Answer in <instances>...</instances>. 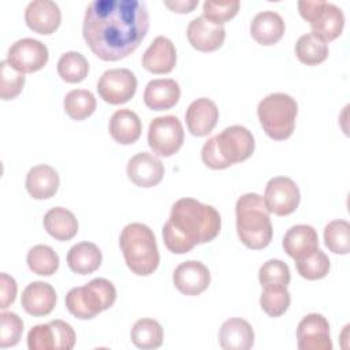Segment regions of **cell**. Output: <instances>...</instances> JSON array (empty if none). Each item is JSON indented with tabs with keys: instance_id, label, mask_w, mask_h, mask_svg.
I'll return each instance as SVG.
<instances>
[{
	"instance_id": "484cf974",
	"label": "cell",
	"mask_w": 350,
	"mask_h": 350,
	"mask_svg": "<svg viewBox=\"0 0 350 350\" xmlns=\"http://www.w3.org/2000/svg\"><path fill=\"white\" fill-rule=\"evenodd\" d=\"M142 131V124L138 115L129 109H118L112 113L109 119V134L111 137L122 145L134 144Z\"/></svg>"
},
{
	"instance_id": "74e56055",
	"label": "cell",
	"mask_w": 350,
	"mask_h": 350,
	"mask_svg": "<svg viewBox=\"0 0 350 350\" xmlns=\"http://www.w3.org/2000/svg\"><path fill=\"white\" fill-rule=\"evenodd\" d=\"M290 268L288 265L278 258L265 261L258 269V280L262 287L283 286L287 287L290 283Z\"/></svg>"
},
{
	"instance_id": "7a4b0ae2",
	"label": "cell",
	"mask_w": 350,
	"mask_h": 350,
	"mask_svg": "<svg viewBox=\"0 0 350 350\" xmlns=\"http://www.w3.org/2000/svg\"><path fill=\"white\" fill-rule=\"evenodd\" d=\"M220 227V213L212 205L185 197L174 202L163 227V241L170 252L183 254L196 245L215 239Z\"/></svg>"
},
{
	"instance_id": "277c9868",
	"label": "cell",
	"mask_w": 350,
	"mask_h": 350,
	"mask_svg": "<svg viewBox=\"0 0 350 350\" xmlns=\"http://www.w3.org/2000/svg\"><path fill=\"white\" fill-rule=\"evenodd\" d=\"M235 213L237 232L245 246L258 250L269 245L273 230L269 211L260 194H242L235 204Z\"/></svg>"
},
{
	"instance_id": "83f0119b",
	"label": "cell",
	"mask_w": 350,
	"mask_h": 350,
	"mask_svg": "<svg viewBox=\"0 0 350 350\" xmlns=\"http://www.w3.org/2000/svg\"><path fill=\"white\" fill-rule=\"evenodd\" d=\"M282 245L290 257L297 258L319 247V235L312 226L297 224L287 230Z\"/></svg>"
},
{
	"instance_id": "4fadbf2b",
	"label": "cell",
	"mask_w": 350,
	"mask_h": 350,
	"mask_svg": "<svg viewBox=\"0 0 350 350\" xmlns=\"http://www.w3.org/2000/svg\"><path fill=\"white\" fill-rule=\"evenodd\" d=\"M7 62L22 74L34 72L46 64L48 48L36 38H21L8 48Z\"/></svg>"
},
{
	"instance_id": "e0dca14e",
	"label": "cell",
	"mask_w": 350,
	"mask_h": 350,
	"mask_svg": "<svg viewBox=\"0 0 350 350\" xmlns=\"http://www.w3.org/2000/svg\"><path fill=\"white\" fill-rule=\"evenodd\" d=\"M163 175L164 165L152 153H137L127 163V176L134 185L139 187H153L159 185L163 179Z\"/></svg>"
},
{
	"instance_id": "7bdbcfd3",
	"label": "cell",
	"mask_w": 350,
	"mask_h": 350,
	"mask_svg": "<svg viewBox=\"0 0 350 350\" xmlns=\"http://www.w3.org/2000/svg\"><path fill=\"white\" fill-rule=\"evenodd\" d=\"M198 0H172V1H164V5L175 12H190L194 7H197Z\"/></svg>"
},
{
	"instance_id": "f1b7e54d",
	"label": "cell",
	"mask_w": 350,
	"mask_h": 350,
	"mask_svg": "<svg viewBox=\"0 0 350 350\" xmlns=\"http://www.w3.org/2000/svg\"><path fill=\"white\" fill-rule=\"evenodd\" d=\"M44 227L55 239L68 241L78 232V220L71 211L63 206H55L45 213Z\"/></svg>"
},
{
	"instance_id": "f35d334b",
	"label": "cell",
	"mask_w": 350,
	"mask_h": 350,
	"mask_svg": "<svg viewBox=\"0 0 350 350\" xmlns=\"http://www.w3.org/2000/svg\"><path fill=\"white\" fill-rule=\"evenodd\" d=\"M0 97L3 100L15 98L25 85V74L15 70L7 59L0 62Z\"/></svg>"
},
{
	"instance_id": "4316f807",
	"label": "cell",
	"mask_w": 350,
	"mask_h": 350,
	"mask_svg": "<svg viewBox=\"0 0 350 350\" xmlns=\"http://www.w3.org/2000/svg\"><path fill=\"white\" fill-rule=\"evenodd\" d=\"M103 261L101 250L93 242H79L67 253V264L70 269L79 275H89L94 272Z\"/></svg>"
},
{
	"instance_id": "7402d4cb",
	"label": "cell",
	"mask_w": 350,
	"mask_h": 350,
	"mask_svg": "<svg viewBox=\"0 0 350 350\" xmlns=\"http://www.w3.org/2000/svg\"><path fill=\"white\" fill-rule=\"evenodd\" d=\"M180 97V88L175 79L163 78L148 82L144 92V101L153 111L172 108Z\"/></svg>"
},
{
	"instance_id": "2e32d148",
	"label": "cell",
	"mask_w": 350,
	"mask_h": 350,
	"mask_svg": "<svg viewBox=\"0 0 350 350\" xmlns=\"http://www.w3.org/2000/svg\"><path fill=\"white\" fill-rule=\"evenodd\" d=\"M186 34L189 42L197 51L213 52L223 45L226 38V29L223 25L213 23L201 15L190 21Z\"/></svg>"
},
{
	"instance_id": "8992f818",
	"label": "cell",
	"mask_w": 350,
	"mask_h": 350,
	"mask_svg": "<svg viewBox=\"0 0 350 350\" xmlns=\"http://www.w3.org/2000/svg\"><path fill=\"white\" fill-rule=\"evenodd\" d=\"M115 299L116 288L113 283L104 278H96L85 286L71 288L66 295V306L77 319L89 320L111 308Z\"/></svg>"
},
{
	"instance_id": "9a60e30c",
	"label": "cell",
	"mask_w": 350,
	"mask_h": 350,
	"mask_svg": "<svg viewBox=\"0 0 350 350\" xmlns=\"http://www.w3.org/2000/svg\"><path fill=\"white\" fill-rule=\"evenodd\" d=\"M174 286L185 295H198L211 283V273L206 265L200 261L189 260L180 262L172 273Z\"/></svg>"
},
{
	"instance_id": "30bf717a",
	"label": "cell",
	"mask_w": 350,
	"mask_h": 350,
	"mask_svg": "<svg viewBox=\"0 0 350 350\" xmlns=\"http://www.w3.org/2000/svg\"><path fill=\"white\" fill-rule=\"evenodd\" d=\"M75 345L72 327L63 320L34 325L27 334L30 350H71Z\"/></svg>"
},
{
	"instance_id": "60d3db41",
	"label": "cell",
	"mask_w": 350,
	"mask_h": 350,
	"mask_svg": "<svg viewBox=\"0 0 350 350\" xmlns=\"http://www.w3.org/2000/svg\"><path fill=\"white\" fill-rule=\"evenodd\" d=\"M204 16L213 23L223 25L232 16L239 10V1L238 0H230V1H213V0H206L204 1Z\"/></svg>"
},
{
	"instance_id": "8fae6325",
	"label": "cell",
	"mask_w": 350,
	"mask_h": 350,
	"mask_svg": "<svg viewBox=\"0 0 350 350\" xmlns=\"http://www.w3.org/2000/svg\"><path fill=\"white\" fill-rule=\"evenodd\" d=\"M262 198L269 213L287 216L298 208L301 193L291 178L275 176L268 180Z\"/></svg>"
},
{
	"instance_id": "5bb4252c",
	"label": "cell",
	"mask_w": 350,
	"mask_h": 350,
	"mask_svg": "<svg viewBox=\"0 0 350 350\" xmlns=\"http://www.w3.org/2000/svg\"><path fill=\"white\" fill-rule=\"evenodd\" d=\"M297 345L299 350H331L328 320L320 313L306 314L297 327Z\"/></svg>"
},
{
	"instance_id": "d6a6232c",
	"label": "cell",
	"mask_w": 350,
	"mask_h": 350,
	"mask_svg": "<svg viewBox=\"0 0 350 350\" xmlns=\"http://www.w3.org/2000/svg\"><path fill=\"white\" fill-rule=\"evenodd\" d=\"M66 113L74 120H83L96 109V97L90 90L74 89L70 90L63 101Z\"/></svg>"
},
{
	"instance_id": "e575fe53",
	"label": "cell",
	"mask_w": 350,
	"mask_h": 350,
	"mask_svg": "<svg viewBox=\"0 0 350 350\" xmlns=\"http://www.w3.org/2000/svg\"><path fill=\"white\" fill-rule=\"evenodd\" d=\"M29 268L42 276L53 275L59 268V256L48 245H36L33 246L26 256Z\"/></svg>"
},
{
	"instance_id": "9c48e42d",
	"label": "cell",
	"mask_w": 350,
	"mask_h": 350,
	"mask_svg": "<svg viewBox=\"0 0 350 350\" xmlns=\"http://www.w3.org/2000/svg\"><path fill=\"white\" fill-rule=\"evenodd\" d=\"M185 139V131L180 120L175 115L154 118L148 130V144L153 153L170 157L176 153Z\"/></svg>"
},
{
	"instance_id": "6da1fadb",
	"label": "cell",
	"mask_w": 350,
	"mask_h": 350,
	"mask_svg": "<svg viewBox=\"0 0 350 350\" xmlns=\"http://www.w3.org/2000/svg\"><path fill=\"white\" fill-rule=\"evenodd\" d=\"M149 29V15L139 0H93L83 16V38L100 59L115 62L134 52Z\"/></svg>"
},
{
	"instance_id": "d590c367",
	"label": "cell",
	"mask_w": 350,
	"mask_h": 350,
	"mask_svg": "<svg viewBox=\"0 0 350 350\" xmlns=\"http://www.w3.org/2000/svg\"><path fill=\"white\" fill-rule=\"evenodd\" d=\"M324 241L327 247L336 254H347L350 252V224L338 219L329 221L324 228Z\"/></svg>"
},
{
	"instance_id": "52a82bcc",
	"label": "cell",
	"mask_w": 350,
	"mask_h": 350,
	"mask_svg": "<svg viewBox=\"0 0 350 350\" xmlns=\"http://www.w3.org/2000/svg\"><path fill=\"white\" fill-rule=\"evenodd\" d=\"M297 101L287 93H271L257 107V115L265 134L272 139L288 138L295 127Z\"/></svg>"
},
{
	"instance_id": "8d00e7d4",
	"label": "cell",
	"mask_w": 350,
	"mask_h": 350,
	"mask_svg": "<svg viewBox=\"0 0 350 350\" xmlns=\"http://www.w3.org/2000/svg\"><path fill=\"white\" fill-rule=\"evenodd\" d=\"M262 288L264 290L260 295V305L262 310L271 317L282 316L288 309L291 301L287 287L272 286Z\"/></svg>"
},
{
	"instance_id": "b9f144b4",
	"label": "cell",
	"mask_w": 350,
	"mask_h": 350,
	"mask_svg": "<svg viewBox=\"0 0 350 350\" xmlns=\"http://www.w3.org/2000/svg\"><path fill=\"white\" fill-rule=\"evenodd\" d=\"M16 282L12 276L3 272L0 273V308L7 309L14 301L16 295Z\"/></svg>"
},
{
	"instance_id": "ab89813d",
	"label": "cell",
	"mask_w": 350,
	"mask_h": 350,
	"mask_svg": "<svg viewBox=\"0 0 350 350\" xmlns=\"http://www.w3.org/2000/svg\"><path fill=\"white\" fill-rule=\"evenodd\" d=\"M23 332L22 319L12 312H3L0 314V347L15 346Z\"/></svg>"
},
{
	"instance_id": "836d02e7",
	"label": "cell",
	"mask_w": 350,
	"mask_h": 350,
	"mask_svg": "<svg viewBox=\"0 0 350 350\" xmlns=\"http://www.w3.org/2000/svg\"><path fill=\"white\" fill-rule=\"evenodd\" d=\"M57 72L60 78L70 83L81 82L89 72V62L86 57L75 51L63 53L57 60Z\"/></svg>"
},
{
	"instance_id": "7c38bea8",
	"label": "cell",
	"mask_w": 350,
	"mask_h": 350,
	"mask_svg": "<svg viewBox=\"0 0 350 350\" xmlns=\"http://www.w3.org/2000/svg\"><path fill=\"white\" fill-rule=\"evenodd\" d=\"M137 90V78L129 68H111L101 74L97 82L100 97L113 105L127 103Z\"/></svg>"
},
{
	"instance_id": "5b68a950",
	"label": "cell",
	"mask_w": 350,
	"mask_h": 350,
	"mask_svg": "<svg viewBox=\"0 0 350 350\" xmlns=\"http://www.w3.org/2000/svg\"><path fill=\"white\" fill-rule=\"evenodd\" d=\"M124 261L133 273L148 276L153 273L160 254L153 231L142 223H130L123 227L119 238Z\"/></svg>"
},
{
	"instance_id": "4dcf8cb0",
	"label": "cell",
	"mask_w": 350,
	"mask_h": 350,
	"mask_svg": "<svg viewBox=\"0 0 350 350\" xmlns=\"http://www.w3.org/2000/svg\"><path fill=\"white\" fill-rule=\"evenodd\" d=\"M295 55L304 64L316 66L327 59L328 45L314 33H305L295 44Z\"/></svg>"
},
{
	"instance_id": "44dd1931",
	"label": "cell",
	"mask_w": 350,
	"mask_h": 350,
	"mask_svg": "<svg viewBox=\"0 0 350 350\" xmlns=\"http://www.w3.org/2000/svg\"><path fill=\"white\" fill-rule=\"evenodd\" d=\"M21 304L31 316H46L56 305V291L46 282H31L22 291Z\"/></svg>"
},
{
	"instance_id": "d4e9b609",
	"label": "cell",
	"mask_w": 350,
	"mask_h": 350,
	"mask_svg": "<svg viewBox=\"0 0 350 350\" xmlns=\"http://www.w3.org/2000/svg\"><path fill=\"white\" fill-rule=\"evenodd\" d=\"M59 174L48 164H38L29 170L26 175V190L36 200L52 197L59 189Z\"/></svg>"
},
{
	"instance_id": "f546056e",
	"label": "cell",
	"mask_w": 350,
	"mask_h": 350,
	"mask_svg": "<svg viewBox=\"0 0 350 350\" xmlns=\"http://www.w3.org/2000/svg\"><path fill=\"white\" fill-rule=\"evenodd\" d=\"M130 336L131 342L138 349L150 350L161 346L164 332L159 321L153 319H139L134 323Z\"/></svg>"
},
{
	"instance_id": "d6986e66",
	"label": "cell",
	"mask_w": 350,
	"mask_h": 350,
	"mask_svg": "<svg viewBox=\"0 0 350 350\" xmlns=\"http://www.w3.org/2000/svg\"><path fill=\"white\" fill-rule=\"evenodd\" d=\"M186 124L193 135H208L216 126L219 119V109L216 104L206 97L194 100L185 113Z\"/></svg>"
},
{
	"instance_id": "3957f363",
	"label": "cell",
	"mask_w": 350,
	"mask_h": 350,
	"mask_svg": "<svg viewBox=\"0 0 350 350\" xmlns=\"http://www.w3.org/2000/svg\"><path fill=\"white\" fill-rule=\"evenodd\" d=\"M254 152V137L243 126L226 127L220 134L211 137L201 149L204 164L212 170H223L241 163Z\"/></svg>"
},
{
	"instance_id": "ffe728a7",
	"label": "cell",
	"mask_w": 350,
	"mask_h": 350,
	"mask_svg": "<svg viewBox=\"0 0 350 350\" xmlns=\"http://www.w3.org/2000/svg\"><path fill=\"white\" fill-rule=\"evenodd\" d=\"M176 63V49L168 37L157 36L142 55V66L153 74L171 72Z\"/></svg>"
},
{
	"instance_id": "1f68e13d",
	"label": "cell",
	"mask_w": 350,
	"mask_h": 350,
	"mask_svg": "<svg viewBox=\"0 0 350 350\" xmlns=\"http://www.w3.org/2000/svg\"><path fill=\"white\" fill-rule=\"evenodd\" d=\"M294 260L298 273L308 280H317L324 278L328 273L331 265L328 256L319 247Z\"/></svg>"
},
{
	"instance_id": "ba28073f",
	"label": "cell",
	"mask_w": 350,
	"mask_h": 350,
	"mask_svg": "<svg viewBox=\"0 0 350 350\" xmlns=\"http://www.w3.org/2000/svg\"><path fill=\"white\" fill-rule=\"evenodd\" d=\"M298 11L309 22L312 33L324 42L332 41L342 34L345 14L334 3L324 0H299Z\"/></svg>"
},
{
	"instance_id": "cb8c5ba5",
	"label": "cell",
	"mask_w": 350,
	"mask_h": 350,
	"mask_svg": "<svg viewBox=\"0 0 350 350\" xmlns=\"http://www.w3.org/2000/svg\"><path fill=\"white\" fill-rule=\"evenodd\" d=\"M283 18L271 10L261 11L254 15L250 22V34L261 45H273L284 34Z\"/></svg>"
},
{
	"instance_id": "ac0fdd59",
	"label": "cell",
	"mask_w": 350,
	"mask_h": 350,
	"mask_svg": "<svg viewBox=\"0 0 350 350\" xmlns=\"http://www.w3.org/2000/svg\"><path fill=\"white\" fill-rule=\"evenodd\" d=\"M26 25L36 33L51 34L62 21L59 5L52 0H33L25 10Z\"/></svg>"
},
{
	"instance_id": "603a6c76",
	"label": "cell",
	"mask_w": 350,
	"mask_h": 350,
	"mask_svg": "<svg viewBox=\"0 0 350 350\" xmlns=\"http://www.w3.org/2000/svg\"><path fill=\"white\" fill-rule=\"evenodd\" d=\"M219 343L224 350H247L254 343V331L241 317L228 319L219 329Z\"/></svg>"
}]
</instances>
